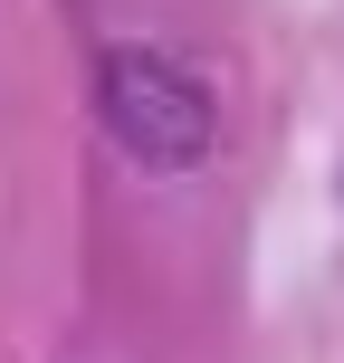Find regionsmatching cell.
<instances>
[{
	"mask_svg": "<svg viewBox=\"0 0 344 363\" xmlns=\"http://www.w3.org/2000/svg\"><path fill=\"white\" fill-rule=\"evenodd\" d=\"M96 125L144 172H201L220 144V106L182 57L163 48H106L96 57Z\"/></svg>",
	"mask_w": 344,
	"mask_h": 363,
	"instance_id": "cell-1",
	"label": "cell"
}]
</instances>
